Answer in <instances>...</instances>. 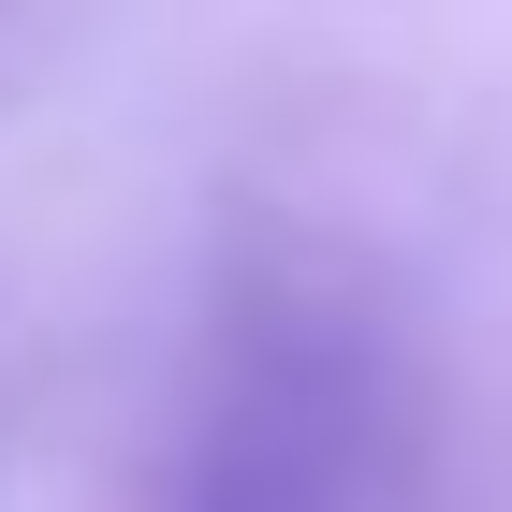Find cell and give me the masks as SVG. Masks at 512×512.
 <instances>
[{
	"instance_id": "1",
	"label": "cell",
	"mask_w": 512,
	"mask_h": 512,
	"mask_svg": "<svg viewBox=\"0 0 512 512\" xmlns=\"http://www.w3.org/2000/svg\"><path fill=\"white\" fill-rule=\"evenodd\" d=\"M410 498V366L352 264L249 249L205 308L161 512H395Z\"/></svg>"
},
{
	"instance_id": "2",
	"label": "cell",
	"mask_w": 512,
	"mask_h": 512,
	"mask_svg": "<svg viewBox=\"0 0 512 512\" xmlns=\"http://www.w3.org/2000/svg\"><path fill=\"white\" fill-rule=\"evenodd\" d=\"M0 15H15V0H0Z\"/></svg>"
}]
</instances>
